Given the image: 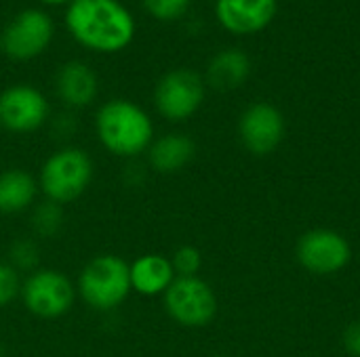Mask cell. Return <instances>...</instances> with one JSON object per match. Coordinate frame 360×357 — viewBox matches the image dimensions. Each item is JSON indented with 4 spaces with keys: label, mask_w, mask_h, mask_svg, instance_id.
<instances>
[{
    "label": "cell",
    "mask_w": 360,
    "mask_h": 357,
    "mask_svg": "<svg viewBox=\"0 0 360 357\" xmlns=\"http://www.w3.org/2000/svg\"><path fill=\"white\" fill-rule=\"evenodd\" d=\"M63 23L82 48L101 55L124 50L137 34L135 15L120 0H72Z\"/></svg>",
    "instance_id": "obj_1"
},
{
    "label": "cell",
    "mask_w": 360,
    "mask_h": 357,
    "mask_svg": "<svg viewBox=\"0 0 360 357\" xmlns=\"http://www.w3.org/2000/svg\"><path fill=\"white\" fill-rule=\"evenodd\" d=\"M95 133L110 154L118 158H135L152 145L154 122L135 101L110 99L95 114Z\"/></svg>",
    "instance_id": "obj_2"
},
{
    "label": "cell",
    "mask_w": 360,
    "mask_h": 357,
    "mask_svg": "<svg viewBox=\"0 0 360 357\" xmlns=\"http://www.w3.org/2000/svg\"><path fill=\"white\" fill-rule=\"evenodd\" d=\"M76 288L91 309L112 311L133 290L129 265L116 255H99L84 265Z\"/></svg>",
    "instance_id": "obj_3"
},
{
    "label": "cell",
    "mask_w": 360,
    "mask_h": 357,
    "mask_svg": "<svg viewBox=\"0 0 360 357\" xmlns=\"http://www.w3.org/2000/svg\"><path fill=\"white\" fill-rule=\"evenodd\" d=\"M93 179V162L80 147H63L46 158L40 168V189L46 200L68 204L80 198Z\"/></svg>",
    "instance_id": "obj_4"
},
{
    "label": "cell",
    "mask_w": 360,
    "mask_h": 357,
    "mask_svg": "<svg viewBox=\"0 0 360 357\" xmlns=\"http://www.w3.org/2000/svg\"><path fill=\"white\" fill-rule=\"evenodd\" d=\"M55 38V21L53 17L38 8L30 6L13 15L0 34V50L4 57L17 63L32 61L40 57Z\"/></svg>",
    "instance_id": "obj_5"
},
{
    "label": "cell",
    "mask_w": 360,
    "mask_h": 357,
    "mask_svg": "<svg viewBox=\"0 0 360 357\" xmlns=\"http://www.w3.org/2000/svg\"><path fill=\"white\" fill-rule=\"evenodd\" d=\"M207 82L190 67H175L162 74L154 86V107L169 122L192 118L205 103Z\"/></svg>",
    "instance_id": "obj_6"
},
{
    "label": "cell",
    "mask_w": 360,
    "mask_h": 357,
    "mask_svg": "<svg viewBox=\"0 0 360 357\" xmlns=\"http://www.w3.org/2000/svg\"><path fill=\"white\" fill-rule=\"evenodd\" d=\"M162 297L167 314L179 326L202 328L217 316V297L213 288L198 276L175 278Z\"/></svg>",
    "instance_id": "obj_7"
},
{
    "label": "cell",
    "mask_w": 360,
    "mask_h": 357,
    "mask_svg": "<svg viewBox=\"0 0 360 357\" xmlns=\"http://www.w3.org/2000/svg\"><path fill=\"white\" fill-rule=\"evenodd\" d=\"M295 257L300 265L314 276H335L350 265L352 248L344 234L319 227L300 238Z\"/></svg>",
    "instance_id": "obj_8"
},
{
    "label": "cell",
    "mask_w": 360,
    "mask_h": 357,
    "mask_svg": "<svg viewBox=\"0 0 360 357\" xmlns=\"http://www.w3.org/2000/svg\"><path fill=\"white\" fill-rule=\"evenodd\" d=\"M74 284L68 280V276L55 269H36L21 284V299L25 309L44 320L68 314L74 305Z\"/></svg>",
    "instance_id": "obj_9"
},
{
    "label": "cell",
    "mask_w": 360,
    "mask_h": 357,
    "mask_svg": "<svg viewBox=\"0 0 360 357\" xmlns=\"http://www.w3.org/2000/svg\"><path fill=\"white\" fill-rule=\"evenodd\" d=\"M49 114L44 93L32 84H13L0 93V126L8 133H34L49 120Z\"/></svg>",
    "instance_id": "obj_10"
},
{
    "label": "cell",
    "mask_w": 360,
    "mask_h": 357,
    "mask_svg": "<svg viewBox=\"0 0 360 357\" xmlns=\"http://www.w3.org/2000/svg\"><path fill=\"white\" fill-rule=\"evenodd\" d=\"M285 116L283 112L266 101L249 105L238 118V137L245 149L255 156H268L285 139Z\"/></svg>",
    "instance_id": "obj_11"
},
{
    "label": "cell",
    "mask_w": 360,
    "mask_h": 357,
    "mask_svg": "<svg viewBox=\"0 0 360 357\" xmlns=\"http://www.w3.org/2000/svg\"><path fill=\"white\" fill-rule=\"evenodd\" d=\"M278 0H215L217 23L234 36L264 32L276 17Z\"/></svg>",
    "instance_id": "obj_12"
},
{
    "label": "cell",
    "mask_w": 360,
    "mask_h": 357,
    "mask_svg": "<svg viewBox=\"0 0 360 357\" xmlns=\"http://www.w3.org/2000/svg\"><path fill=\"white\" fill-rule=\"evenodd\" d=\"M55 93L70 109H82L97 99L99 78L89 63L72 59L59 65L55 74Z\"/></svg>",
    "instance_id": "obj_13"
},
{
    "label": "cell",
    "mask_w": 360,
    "mask_h": 357,
    "mask_svg": "<svg viewBox=\"0 0 360 357\" xmlns=\"http://www.w3.org/2000/svg\"><path fill=\"white\" fill-rule=\"evenodd\" d=\"M194 154H196V145L184 133L162 135V137L154 139L152 145L148 147L150 166L156 173H162V175L179 173L184 166H188L192 162Z\"/></svg>",
    "instance_id": "obj_14"
},
{
    "label": "cell",
    "mask_w": 360,
    "mask_h": 357,
    "mask_svg": "<svg viewBox=\"0 0 360 357\" xmlns=\"http://www.w3.org/2000/svg\"><path fill=\"white\" fill-rule=\"evenodd\" d=\"M251 74V59L240 48H224L209 59L205 82L217 90H234L247 82Z\"/></svg>",
    "instance_id": "obj_15"
},
{
    "label": "cell",
    "mask_w": 360,
    "mask_h": 357,
    "mask_svg": "<svg viewBox=\"0 0 360 357\" xmlns=\"http://www.w3.org/2000/svg\"><path fill=\"white\" fill-rule=\"evenodd\" d=\"M129 271H131V288L143 297L165 295L167 288L177 278L171 259L162 255H143L133 265H129Z\"/></svg>",
    "instance_id": "obj_16"
},
{
    "label": "cell",
    "mask_w": 360,
    "mask_h": 357,
    "mask_svg": "<svg viewBox=\"0 0 360 357\" xmlns=\"http://www.w3.org/2000/svg\"><path fill=\"white\" fill-rule=\"evenodd\" d=\"M38 194L36 179L21 168L0 173V215H15L32 206Z\"/></svg>",
    "instance_id": "obj_17"
},
{
    "label": "cell",
    "mask_w": 360,
    "mask_h": 357,
    "mask_svg": "<svg viewBox=\"0 0 360 357\" xmlns=\"http://www.w3.org/2000/svg\"><path fill=\"white\" fill-rule=\"evenodd\" d=\"M63 225V210L61 204L57 202H42L32 210V229L40 236V238H51L55 236Z\"/></svg>",
    "instance_id": "obj_18"
},
{
    "label": "cell",
    "mask_w": 360,
    "mask_h": 357,
    "mask_svg": "<svg viewBox=\"0 0 360 357\" xmlns=\"http://www.w3.org/2000/svg\"><path fill=\"white\" fill-rule=\"evenodd\" d=\"M192 0H141L143 11L156 21H177L190 11Z\"/></svg>",
    "instance_id": "obj_19"
},
{
    "label": "cell",
    "mask_w": 360,
    "mask_h": 357,
    "mask_svg": "<svg viewBox=\"0 0 360 357\" xmlns=\"http://www.w3.org/2000/svg\"><path fill=\"white\" fill-rule=\"evenodd\" d=\"M8 265L17 271H36L38 265V246L34 240H17L8 248Z\"/></svg>",
    "instance_id": "obj_20"
},
{
    "label": "cell",
    "mask_w": 360,
    "mask_h": 357,
    "mask_svg": "<svg viewBox=\"0 0 360 357\" xmlns=\"http://www.w3.org/2000/svg\"><path fill=\"white\" fill-rule=\"evenodd\" d=\"M171 265L177 278H194L202 267V255L194 246H181L173 252Z\"/></svg>",
    "instance_id": "obj_21"
},
{
    "label": "cell",
    "mask_w": 360,
    "mask_h": 357,
    "mask_svg": "<svg viewBox=\"0 0 360 357\" xmlns=\"http://www.w3.org/2000/svg\"><path fill=\"white\" fill-rule=\"evenodd\" d=\"M21 295V278L15 267L0 263V307L11 305Z\"/></svg>",
    "instance_id": "obj_22"
},
{
    "label": "cell",
    "mask_w": 360,
    "mask_h": 357,
    "mask_svg": "<svg viewBox=\"0 0 360 357\" xmlns=\"http://www.w3.org/2000/svg\"><path fill=\"white\" fill-rule=\"evenodd\" d=\"M344 347L352 357H360V320L344 330Z\"/></svg>",
    "instance_id": "obj_23"
},
{
    "label": "cell",
    "mask_w": 360,
    "mask_h": 357,
    "mask_svg": "<svg viewBox=\"0 0 360 357\" xmlns=\"http://www.w3.org/2000/svg\"><path fill=\"white\" fill-rule=\"evenodd\" d=\"M36 2H40L42 6H68L72 0H36Z\"/></svg>",
    "instance_id": "obj_24"
},
{
    "label": "cell",
    "mask_w": 360,
    "mask_h": 357,
    "mask_svg": "<svg viewBox=\"0 0 360 357\" xmlns=\"http://www.w3.org/2000/svg\"><path fill=\"white\" fill-rule=\"evenodd\" d=\"M213 357H224V356H213Z\"/></svg>",
    "instance_id": "obj_25"
}]
</instances>
